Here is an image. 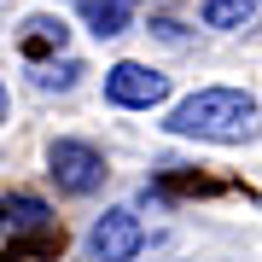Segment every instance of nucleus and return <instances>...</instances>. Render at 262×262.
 <instances>
[{
	"label": "nucleus",
	"instance_id": "20e7f679",
	"mask_svg": "<svg viewBox=\"0 0 262 262\" xmlns=\"http://www.w3.org/2000/svg\"><path fill=\"white\" fill-rule=\"evenodd\" d=\"M47 163H53V181L64 192H99L105 187V158L88 140H53V151H47Z\"/></svg>",
	"mask_w": 262,
	"mask_h": 262
},
{
	"label": "nucleus",
	"instance_id": "7ed1b4c3",
	"mask_svg": "<svg viewBox=\"0 0 262 262\" xmlns=\"http://www.w3.org/2000/svg\"><path fill=\"white\" fill-rule=\"evenodd\" d=\"M140 245H146V222L128 204H111L94 227H88V256L94 262H134Z\"/></svg>",
	"mask_w": 262,
	"mask_h": 262
},
{
	"label": "nucleus",
	"instance_id": "f257e3e1",
	"mask_svg": "<svg viewBox=\"0 0 262 262\" xmlns=\"http://www.w3.org/2000/svg\"><path fill=\"white\" fill-rule=\"evenodd\" d=\"M163 128L181 140H204V146H245L256 140V99L245 88H198L169 111Z\"/></svg>",
	"mask_w": 262,
	"mask_h": 262
},
{
	"label": "nucleus",
	"instance_id": "9d476101",
	"mask_svg": "<svg viewBox=\"0 0 262 262\" xmlns=\"http://www.w3.org/2000/svg\"><path fill=\"white\" fill-rule=\"evenodd\" d=\"M0 122H6V82H0Z\"/></svg>",
	"mask_w": 262,
	"mask_h": 262
},
{
	"label": "nucleus",
	"instance_id": "f03ea898",
	"mask_svg": "<svg viewBox=\"0 0 262 262\" xmlns=\"http://www.w3.org/2000/svg\"><path fill=\"white\" fill-rule=\"evenodd\" d=\"M175 88H169L163 70L151 64H134V58H122V64L105 70V99L117 105V111H151V105H163Z\"/></svg>",
	"mask_w": 262,
	"mask_h": 262
},
{
	"label": "nucleus",
	"instance_id": "f8f14e48",
	"mask_svg": "<svg viewBox=\"0 0 262 262\" xmlns=\"http://www.w3.org/2000/svg\"><path fill=\"white\" fill-rule=\"evenodd\" d=\"M256 6H262V0H256Z\"/></svg>",
	"mask_w": 262,
	"mask_h": 262
},
{
	"label": "nucleus",
	"instance_id": "39448f33",
	"mask_svg": "<svg viewBox=\"0 0 262 262\" xmlns=\"http://www.w3.org/2000/svg\"><path fill=\"white\" fill-rule=\"evenodd\" d=\"M82 18L99 41H111V35L128 29V0H82Z\"/></svg>",
	"mask_w": 262,
	"mask_h": 262
},
{
	"label": "nucleus",
	"instance_id": "423d86ee",
	"mask_svg": "<svg viewBox=\"0 0 262 262\" xmlns=\"http://www.w3.org/2000/svg\"><path fill=\"white\" fill-rule=\"evenodd\" d=\"M41 222H47V204L29 198V192H12L6 204H0V227H12V233H29V227H41Z\"/></svg>",
	"mask_w": 262,
	"mask_h": 262
},
{
	"label": "nucleus",
	"instance_id": "1a4fd4ad",
	"mask_svg": "<svg viewBox=\"0 0 262 262\" xmlns=\"http://www.w3.org/2000/svg\"><path fill=\"white\" fill-rule=\"evenodd\" d=\"M256 18V0H204V24L210 29H245Z\"/></svg>",
	"mask_w": 262,
	"mask_h": 262
},
{
	"label": "nucleus",
	"instance_id": "6e6552de",
	"mask_svg": "<svg viewBox=\"0 0 262 262\" xmlns=\"http://www.w3.org/2000/svg\"><path fill=\"white\" fill-rule=\"evenodd\" d=\"M29 76H35V88H41V94H70V88L82 82L88 70L76 64V58H53V64H35Z\"/></svg>",
	"mask_w": 262,
	"mask_h": 262
},
{
	"label": "nucleus",
	"instance_id": "9b49d317",
	"mask_svg": "<svg viewBox=\"0 0 262 262\" xmlns=\"http://www.w3.org/2000/svg\"><path fill=\"white\" fill-rule=\"evenodd\" d=\"M128 6H134V0H128Z\"/></svg>",
	"mask_w": 262,
	"mask_h": 262
},
{
	"label": "nucleus",
	"instance_id": "0eeeda50",
	"mask_svg": "<svg viewBox=\"0 0 262 262\" xmlns=\"http://www.w3.org/2000/svg\"><path fill=\"white\" fill-rule=\"evenodd\" d=\"M64 35H70V29L58 18H29L24 24V53L29 58H35V53H64Z\"/></svg>",
	"mask_w": 262,
	"mask_h": 262
}]
</instances>
